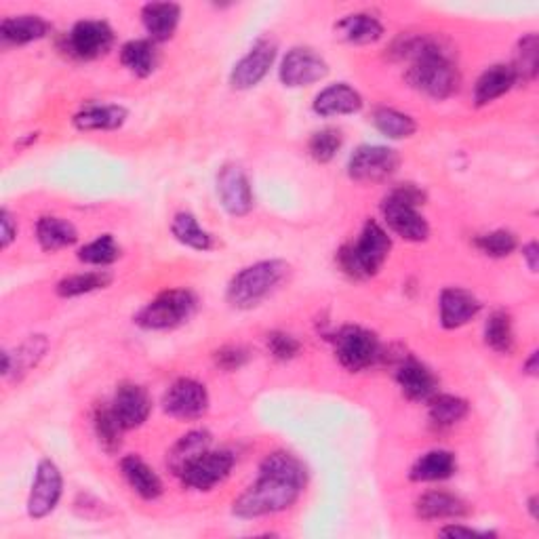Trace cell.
<instances>
[{"instance_id": "cell-2", "label": "cell", "mask_w": 539, "mask_h": 539, "mask_svg": "<svg viewBox=\"0 0 539 539\" xmlns=\"http://www.w3.org/2000/svg\"><path fill=\"white\" fill-rule=\"evenodd\" d=\"M396 59H409L407 83L432 99H447L459 89V70L451 55L428 36L398 38L392 47Z\"/></svg>"}, {"instance_id": "cell-41", "label": "cell", "mask_w": 539, "mask_h": 539, "mask_svg": "<svg viewBox=\"0 0 539 539\" xmlns=\"http://www.w3.org/2000/svg\"><path fill=\"white\" fill-rule=\"evenodd\" d=\"M49 350V339L45 335H30L26 342L17 348L13 358V371L17 373H28L32 367L38 365V361L45 356V352ZM11 371V373H13Z\"/></svg>"}, {"instance_id": "cell-19", "label": "cell", "mask_w": 539, "mask_h": 539, "mask_svg": "<svg viewBox=\"0 0 539 539\" xmlns=\"http://www.w3.org/2000/svg\"><path fill=\"white\" fill-rule=\"evenodd\" d=\"M415 514L422 521H459L470 514L468 504L462 497L447 491H428L417 497Z\"/></svg>"}, {"instance_id": "cell-22", "label": "cell", "mask_w": 539, "mask_h": 539, "mask_svg": "<svg viewBox=\"0 0 539 539\" xmlns=\"http://www.w3.org/2000/svg\"><path fill=\"white\" fill-rule=\"evenodd\" d=\"M121 472L129 487L146 502H154L163 495L161 476L150 468L139 455H127L121 459Z\"/></svg>"}, {"instance_id": "cell-48", "label": "cell", "mask_w": 539, "mask_h": 539, "mask_svg": "<svg viewBox=\"0 0 539 539\" xmlns=\"http://www.w3.org/2000/svg\"><path fill=\"white\" fill-rule=\"evenodd\" d=\"M529 512L533 518H537V497L535 495L529 499Z\"/></svg>"}, {"instance_id": "cell-1", "label": "cell", "mask_w": 539, "mask_h": 539, "mask_svg": "<svg viewBox=\"0 0 539 539\" xmlns=\"http://www.w3.org/2000/svg\"><path fill=\"white\" fill-rule=\"evenodd\" d=\"M308 481L306 466L287 451H274L259 464L257 481L236 497L232 512L238 518H264L289 510Z\"/></svg>"}, {"instance_id": "cell-11", "label": "cell", "mask_w": 539, "mask_h": 539, "mask_svg": "<svg viewBox=\"0 0 539 539\" xmlns=\"http://www.w3.org/2000/svg\"><path fill=\"white\" fill-rule=\"evenodd\" d=\"M163 409L182 422H194L209 411V392L205 384L196 382L192 377H182L165 392Z\"/></svg>"}, {"instance_id": "cell-29", "label": "cell", "mask_w": 539, "mask_h": 539, "mask_svg": "<svg viewBox=\"0 0 539 539\" xmlns=\"http://www.w3.org/2000/svg\"><path fill=\"white\" fill-rule=\"evenodd\" d=\"M211 434L207 430H192L188 434H184L179 441L171 447V451L167 453V466L169 470L179 476L184 472V468L194 462V459L205 453L207 449H211Z\"/></svg>"}, {"instance_id": "cell-31", "label": "cell", "mask_w": 539, "mask_h": 539, "mask_svg": "<svg viewBox=\"0 0 539 539\" xmlns=\"http://www.w3.org/2000/svg\"><path fill=\"white\" fill-rule=\"evenodd\" d=\"M121 64L137 78H148L158 66L156 43H152L150 38L148 41L137 38V41L125 43L121 49Z\"/></svg>"}, {"instance_id": "cell-7", "label": "cell", "mask_w": 539, "mask_h": 539, "mask_svg": "<svg viewBox=\"0 0 539 539\" xmlns=\"http://www.w3.org/2000/svg\"><path fill=\"white\" fill-rule=\"evenodd\" d=\"M335 356L339 365L344 369L358 373L373 367L379 358H382V344L373 331L348 325L344 329H339L335 339Z\"/></svg>"}, {"instance_id": "cell-46", "label": "cell", "mask_w": 539, "mask_h": 539, "mask_svg": "<svg viewBox=\"0 0 539 539\" xmlns=\"http://www.w3.org/2000/svg\"><path fill=\"white\" fill-rule=\"evenodd\" d=\"M523 257H525V262H527L529 270L531 272H537V266H539V247H537L535 241L523 247Z\"/></svg>"}, {"instance_id": "cell-9", "label": "cell", "mask_w": 539, "mask_h": 539, "mask_svg": "<svg viewBox=\"0 0 539 539\" xmlns=\"http://www.w3.org/2000/svg\"><path fill=\"white\" fill-rule=\"evenodd\" d=\"M398 167L401 156L388 146H358L348 161V175L358 184H379L390 179Z\"/></svg>"}, {"instance_id": "cell-44", "label": "cell", "mask_w": 539, "mask_h": 539, "mask_svg": "<svg viewBox=\"0 0 539 539\" xmlns=\"http://www.w3.org/2000/svg\"><path fill=\"white\" fill-rule=\"evenodd\" d=\"M0 230H3V234H0V247L9 249L17 236V222L7 209L0 211Z\"/></svg>"}, {"instance_id": "cell-38", "label": "cell", "mask_w": 539, "mask_h": 539, "mask_svg": "<svg viewBox=\"0 0 539 539\" xmlns=\"http://www.w3.org/2000/svg\"><path fill=\"white\" fill-rule=\"evenodd\" d=\"M118 257H121V245L114 241L112 234L97 236L95 241L78 249V259H81V262L87 266L104 268V266L114 264Z\"/></svg>"}, {"instance_id": "cell-4", "label": "cell", "mask_w": 539, "mask_h": 539, "mask_svg": "<svg viewBox=\"0 0 539 539\" xmlns=\"http://www.w3.org/2000/svg\"><path fill=\"white\" fill-rule=\"evenodd\" d=\"M426 203V192L415 184H401L392 188L382 201V215L388 228L409 243H424L430 236V224L419 213Z\"/></svg>"}, {"instance_id": "cell-10", "label": "cell", "mask_w": 539, "mask_h": 539, "mask_svg": "<svg viewBox=\"0 0 539 539\" xmlns=\"http://www.w3.org/2000/svg\"><path fill=\"white\" fill-rule=\"evenodd\" d=\"M234 464H236V459L230 451L207 449L184 468L179 478H182L184 487L192 491H213L217 485H222L230 476Z\"/></svg>"}, {"instance_id": "cell-12", "label": "cell", "mask_w": 539, "mask_h": 539, "mask_svg": "<svg viewBox=\"0 0 539 539\" xmlns=\"http://www.w3.org/2000/svg\"><path fill=\"white\" fill-rule=\"evenodd\" d=\"M329 74V64L325 62V57L318 55L310 47H293L281 64L278 76H281V83L285 87L297 89V87H308Z\"/></svg>"}, {"instance_id": "cell-30", "label": "cell", "mask_w": 539, "mask_h": 539, "mask_svg": "<svg viewBox=\"0 0 539 539\" xmlns=\"http://www.w3.org/2000/svg\"><path fill=\"white\" fill-rule=\"evenodd\" d=\"M428 403H430L428 419H430V424L438 430H447V428L457 426L459 422H464L470 411L464 398L453 396V394H434Z\"/></svg>"}, {"instance_id": "cell-34", "label": "cell", "mask_w": 539, "mask_h": 539, "mask_svg": "<svg viewBox=\"0 0 539 539\" xmlns=\"http://www.w3.org/2000/svg\"><path fill=\"white\" fill-rule=\"evenodd\" d=\"M93 430L106 453H116L123 445L125 428L118 422L110 405H97L93 411Z\"/></svg>"}, {"instance_id": "cell-36", "label": "cell", "mask_w": 539, "mask_h": 539, "mask_svg": "<svg viewBox=\"0 0 539 539\" xmlns=\"http://www.w3.org/2000/svg\"><path fill=\"white\" fill-rule=\"evenodd\" d=\"M110 283H112V274L108 270H93V272H81V274H72V276L62 278V281L57 283L55 291L59 297L70 299V297L106 289Z\"/></svg>"}, {"instance_id": "cell-47", "label": "cell", "mask_w": 539, "mask_h": 539, "mask_svg": "<svg viewBox=\"0 0 539 539\" xmlns=\"http://www.w3.org/2000/svg\"><path fill=\"white\" fill-rule=\"evenodd\" d=\"M523 371H525L527 375H531V377L537 375V371H539V367H537V352H531L529 361L523 365Z\"/></svg>"}, {"instance_id": "cell-32", "label": "cell", "mask_w": 539, "mask_h": 539, "mask_svg": "<svg viewBox=\"0 0 539 539\" xmlns=\"http://www.w3.org/2000/svg\"><path fill=\"white\" fill-rule=\"evenodd\" d=\"M171 234L175 236L177 243H182L184 247H190L194 251H211L215 245L213 234L198 224V219L188 211H182L173 217Z\"/></svg>"}, {"instance_id": "cell-21", "label": "cell", "mask_w": 539, "mask_h": 539, "mask_svg": "<svg viewBox=\"0 0 539 539\" xmlns=\"http://www.w3.org/2000/svg\"><path fill=\"white\" fill-rule=\"evenodd\" d=\"M179 19H182V7L175 3H148L142 9V24L152 43L171 41Z\"/></svg>"}, {"instance_id": "cell-16", "label": "cell", "mask_w": 539, "mask_h": 539, "mask_svg": "<svg viewBox=\"0 0 539 539\" xmlns=\"http://www.w3.org/2000/svg\"><path fill=\"white\" fill-rule=\"evenodd\" d=\"M110 407L125 430H135L150 417L152 398L144 386L125 382L116 388Z\"/></svg>"}, {"instance_id": "cell-24", "label": "cell", "mask_w": 539, "mask_h": 539, "mask_svg": "<svg viewBox=\"0 0 539 539\" xmlns=\"http://www.w3.org/2000/svg\"><path fill=\"white\" fill-rule=\"evenodd\" d=\"M51 26L45 22L43 17L38 15H15V17H5L0 22V38H3L5 45L22 47L41 41L49 34Z\"/></svg>"}, {"instance_id": "cell-23", "label": "cell", "mask_w": 539, "mask_h": 539, "mask_svg": "<svg viewBox=\"0 0 539 539\" xmlns=\"http://www.w3.org/2000/svg\"><path fill=\"white\" fill-rule=\"evenodd\" d=\"M516 85V76L510 64H495L487 68L474 85V106L483 108L504 97Z\"/></svg>"}, {"instance_id": "cell-8", "label": "cell", "mask_w": 539, "mask_h": 539, "mask_svg": "<svg viewBox=\"0 0 539 539\" xmlns=\"http://www.w3.org/2000/svg\"><path fill=\"white\" fill-rule=\"evenodd\" d=\"M114 45V30L104 19H81L66 34L64 51L81 62L104 57Z\"/></svg>"}, {"instance_id": "cell-43", "label": "cell", "mask_w": 539, "mask_h": 539, "mask_svg": "<svg viewBox=\"0 0 539 539\" xmlns=\"http://www.w3.org/2000/svg\"><path fill=\"white\" fill-rule=\"evenodd\" d=\"M213 361L219 369L224 371H236L247 365L249 352L243 346H224L213 354Z\"/></svg>"}, {"instance_id": "cell-39", "label": "cell", "mask_w": 539, "mask_h": 539, "mask_svg": "<svg viewBox=\"0 0 539 539\" xmlns=\"http://www.w3.org/2000/svg\"><path fill=\"white\" fill-rule=\"evenodd\" d=\"M342 144H344L342 131L327 127V129L312 133L310 142H308V152H310V156L314 158L316 163L327 165L337 156V152L342 150Z\"/></svg>"}, {"instance_id": "cell-15", "label": "cell", "mask_w": 539, "mask_h": 539, "mask_svg": "<svg viewBox=\"0 0 539 539\" xmlns=\"http://www.w3.org/2000/svg\"><path fill=\"white\" fill-rule=\"evenodd\" d=\"M217 194L232 217H245L253 209V190L247 173L238 165H226L217 173Z\"/></svg>"}, {"instance_id": "cell-26", "label": "cell", "mask_w": 539, "mask_h": 539, "mask_svg": "<svg viewBox=\"0 0 539 539\" xmlns=\"http://www.w3.org/2000/svg\"><path fill=\"white\" fill-rule=\"evenodd\" d=\"M335 36L350 45H373L384 36V26L369 13H352L335 24Z\"/></svg>"}, {"instance_id": "cell-27", "label": "cell", "mask_w": 539, "mask_h": 539, "mask_svg": "<svg viewBox=\"0 0 539 539\" xmlns=\"http://www.w3.org/2000/svg\"><path fill=\"white\" fill-rule=\"evenodd\" d=\"M455 470H457L455 455L445 449H434L417 459L411 466L409 478L413 483H438L451 478Z\"/></svg>"}, {"instance_id": "cell-17", "label": "cell", "mask_w": 539, "mask_h": 539, "mask_svg": "<svg viewBox=\"0 0 539 539\" xmlns=\"http://www.w3.org/2000/svg\"><path fill=\"white\" fill-rule=\"evenodd\" d=\"M396 384L413 403H428L438 390L436 375L413 356H403L396 367Z\"/></svg>"}, {"instance_id": "cell-14", "label": "cell", "mask_w": 539, "mask_h": 539, "mask_svg": "<svg viewBox=\"0 0 539 539\" xmlns=\"http://www.w3.org/2000/svg\"><path fill=\"white\" fill-rule=\"evenodd\" d=\"M276 59V43L270 38H259L249 53L238 62L230 74V85L236 91H247L264 81Z\"/></svg>"}, {"instance_id": "cell-33", "label": "cell", "mask_w": 539, "mask_h": 539, "mask_svg": "<svg viewBox=\"0 0 539 539\" xmlns=\"http://www.w3.org/2000/svg\"><path fill=\"white\" fill-rule=\"evenodd\" d=\"M485 344L497 354H512L516 346L514 323L506 310H495L485 323Z\"/></svg>"}, {"instance_id": "cell-25", "label": "cell", "mask_w": 539, "mask_h": 539, "mask_svg": "<svg viewBox=\"0 0 539 539\" xmlns=\"http://www.w3.org/2000/svg\"><path fill=\"white\" fill-rule=\"evenodd\" d=\"M129 118V112L116 104H91L76 112L72 123L78 131H114L121 129Z\"/></svg>"}, {"instance_id": "cell-3", "label": "cell", "mask_w": 539, "mask_h": 539, "mask_svg": "<svg viewBox=\"0 0 539 539\" xmlns=\"http://www.w3.org/2000/svg\"><path fill=\"white\" fill-rule=\"evenodd\" d=\"M289 274V264L283 259H264L243 268L232 276L226 291L228 304L236 310H251L268 299Z\"/></svg>"}, {"instance_id": "cell-28", "label": "cell", "mask_w": 539, "mask_h": 539, "mask_svg": "<svg viewBox=\"0 0 539 539\" xmlns=\"http://www.w3.org/2000/svg\"><path fill=\"white\" fill-rule=\"evenodd\" d=\"M36 241L43 251L55 253L78 241V230L64 217L45 215L36 222Z\"/></svg>"}, {"instance_id": "cell-37", "label": "cell", "mask_w": 539, "mask_h": 539, "mask_svg": "<svg viewBox=\"0 0 539 539\" xmlns=\"http://www.w3.org/2000/svg\"><path fill=\"white\" fill-rule=\"evenodd\" d=\"M373 125L388 139H407L417 131V123L413 118L394 108H377L373 112Z\"/></svg>"}, {"instance_id": "cell-6", "label": "cell", "mask_w": 539, "mask_h": 539, "mask_svg": "<svg viewBox=\"0 0 539 539\" xmlns=\"http://www.w3.org/2000/svg\"><path fill=\"white\" fill-rule=\"evenodd\" d=\"M198 299L190 289H167L135 314V325L146 331H171L194 316Z\"/></svg>"}, {"instance_id": "cell-18", "label": "cell", "mask_w": 539, "mask_h": 539, "mask_svg": "<svg viewBox=\"0 0 539 539\" xmlns=\"http://www.w3.org/2000/svg\"><path fill=\"white\" fill-rule=\"evenodd\" d=\"M438 310H441V325L445 329H459L478 316L483 304L474 293L462 287H447L438 297Z\"/></svg>"}, {"instance_id": "cell-5", "label": "cell", "mask_w": 539, "mask_h": 539, "mask_svg": "<svg viewBox=\"0 0 539 539\" xmlns=\"http://www.w3.org/2000/svg\"><path fill=\"white\" fill-rule=\"evenodd\" d=\"M392 249V238L388 232L373 219L363 226L356 243L344 245L337 253V264L352 278H371L375 276Z\"/></svg>"}, {"instance_id": "cell-40", "label": "cell", "mask_w": 539, "mask_h": 539, "mask_svg": "<svg viewBox=\"0 0 539 539\" xmlns=\"http://www.w3.org/2000/svg\"><path fill=\"white\" fill-rule=\"evenodd\" d=\"M474 247L481 253H485L487 257L502 259L514 253V249L518 247V241L510 230H493L487 234H478L474 238Z\"/></svg>"}, {"instance_id": "cell-35", "label": "cell", "mask_w": 539, "mask_h": 539, "mask_svg": "<svg viewBox=\"0 0 539 539\" xmlns=\"http://www.w3.org/2000/svg\"><path fill=\"white\" fill-rule=\"evenodd\" d=\"M516 76V85H529L537 78L539 72V38L537 34H527L518 41L516 57L510 64Z\"/></svg>"}, {"instance_id": "cell-45", "label": "cell", "mask_w": 539, "mask_h": 539, "mask_svg": "<svg viewBox=\"0 0 539 539\" xmlns=\"http://www.w3.org/2000/svg\"><path fill=\"white\" fill-rule=\"evenodd\" d=\"M445 537H491L493 533L489 531H476L472 527H464V525H449V527H443L441 531H438Z\"/></svg>"}, {"instance_id": "cell-20", "label": "cell", "mask_w": 539, "mask_h": 539, "mask_svg": "<svg viewBox=\"0 0 539 539\" xmlns=\"http://www.w3.org/2000/svg\"><path fill=\"white\" fill-rule=\"evenodd\" d=\"M312 108L318 116H323V118L356 114L363 110V97L350 85L337 83L318 93Z\"/></svg>"}, {"instance_id": "cell-42", "label": "cell", "mask_w": 539, "mask_h": 539, "mask_svg": "<svg viewBox=\"0 0 539 539\" xmlns=\"http://www.w3.org/2000/svg\"><path fill=\"white\" fill-rule=\"evenodd\" d=\"M266 346L276 361H293L302 352V344L299 339L285 331H272L266 337Z\"/></svg>"}, {"instance_id": "cell-13", "label": "cell", "mask_w": 539, "mask_h": 539, "mask_svg": "<svg viewBox=\"0 0 539 539\" xmlns=\"http://www.w3.org/2000/svg\"><path fill=\"white\" fill-rule=\"evenodd\" d=\"M64 493V478L59 468L51 462V459H41V464L36 466V476L32 483V491L28 497V514L36 521L49 516L62 499Z\"/></svg>"}]
</instances>
